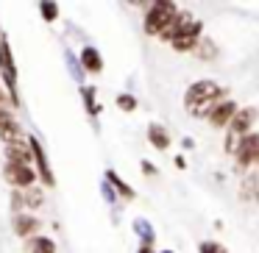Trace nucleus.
I'll return each mask as SVG.
<instances>
[{
  "label": "nucleus",
  "mask_w": 259,
  "mask_h": 253,
  "mask_svg": "<svg viewBox=\"0 0 259 253\" xmlns=\"http://www.w3.org/2000/svg\"><path fill=\"white\" fill-rule=\"evenodd\" d=\"M162 39L170 42L179 53L192 50L201 39V20H195L190 12H179L173 17V23L162 31Z\"/></svg>",
  "instance_id": "f257e3e1"
},
{
  "label": "nucleus",
  "mask_w": 259,
  "mask_h": 253,
  "mask_svg": "<svg viewBox=\"0 0 259 253\" xmlns=\"http://www.w3.org/2000/svg\"><path fill=\"white\" fill-rule=\"evenodd\" d=\"M201 253H226V250L218 245V242H203V245H201Z\"/></svg>",
  "instance_id": "b1692460"
},
{
  "label": "nucleus",
  "mask_w": 259,
  "mask_h": 253,
  "mask_svg": "<svg viewBox=\"0 0 259 253\" xmlns=\"http://www.w3.org/2000/svg\"><path fill=\"white\" fill-rule=\"evenodd\" d=\"M36 231H39V220L36 217H31V214H17L14 217V234L17 236L31 239V236H36Z\"/></svg>",
  "instance_id": "9b49d317"
},
{
  "label": "nucleus",
  "mask_w": 259,
  "mask_h": 253,
  "mask_svg": "<svg viewBox=\"0 0 259 253\" xmlns=\"http://www.w3.org/2000/svg\"><path fill=\"white\" fill-rule=\"evenodd\" d=\"M25 253H56V242L48 236H31L25 242Z\"/></svg>",
  "instance_id": "ddd939ff"
},
{
  "label": "nucleus",
  "mask_w": 259,
  "mask_h": 253,
  "mask_svg": "<svg viewBox=\"0 0 259 253\" xmlns=\"http://www.w3.org/2000/svg\"><path fill=\"white\" fill-rule=\"evenodd\" d=\"M256 109H237V114L231 117V123H229V136H226V150L229 153H234V147H237V142L242 139V136L248 134V128H251L253 123H256Z\"/></svg>",
  "instance_id": "20e7f679"
},
{
  "label": "nucleus",
  "mask_w": 259,
  "mask_h": 253,
  "mask_svg": "<svg viewBox=\"0 0 259 253\" xmlns=\"http://www.w3.org/2000/svg\"><path fill=\"white\" fill-rule=\"evenodd\" d=\"M134 228L140 231L142 236H145V242H151V239H153V234H151V225H148L145 220H137V223H134Z\"/></svg>",
  "instance_id": "5701e85b"
},
{
  "label": "nucleus",
  "mask_w": 259,
  "mask_h": 253,
  "mask_svg": "<svg viewBox=\"0 0 259 253\" xmlns=\"http://www.w3.org/2000/svg\"><path fill=\"white\" fill-rule=\"evenodd\" d=\"M148 139H151V145L156 147V150H167L170 147V134L164 131V125H159V123L148 125Z\"/></svg>",
  "instance_id": "f8f14e48"
},
{
  "label": "nucleus",
  "mask_w": 259,
  "mask_h": 253,
  "mask_svg": "<svg viewBox=\"0 0 259 253\" xmlns=\"http://www.w3.org/2000/svg\"><path fill=\"white\" fill-rule=\"evenodd\" d=\"M3 103H6V95H3V92H0V109H3Z\"/></svg>",
  "instance_id": "a878e982"
},
{
  "label": "nucleus",
  "mask_w": 259,
  "mask_h": 253,
  "mask_svg": "<svg viewBox=\"0 0 259 253\" xmlns=\"http://www.w3.org/2000/svg\"><path fill=\"white\" fill-rule=\"evenodd\" d=\"M28 145H31V156L36 159V170H39L42 181H45L48 186H53V184H56V178H53V170L48 167V159H45V150H42L39 139H28Z\"/></svg>",
  "instance_id": "9d476101"
},
{
  "label": "nucleus",
  "mask_w": 259,
  "mask_h": 253,
  "mask_svg": "<svg viewBox=\"0 0 259 253\" xmlns=\"http://www.w3.org/2000/svg\"><path fill=\"white\" fill-rule=\"evenodd\" d=\"M220 95H223L220 84H214V81H195L184 95V106L192 117H203V114L212 112L214 103H220Z\"/></svg>",
  "instance_id": "f03ea898"
},
{
  "label": "nucleus",
  "mask_w": 259,
  "mask_h": 253,
  "mask_svg": "<svg viewBox=\"0 0 259 253\" xmlns=\"http://www.w3.org/2000/svg\"><path fill=\"white\" fill-rule=\"evenodd\" d=\"M240 197H245V200H253V203H259V173H251L245 181H242Z\"/></svg>",
  "instance_id": "f3484780"
},
{
  "label": "nucleus",
  "mask_w": 259,
  "mask_h": 253,
  "mask_svg": "<svg viewBox=\"0 0 259 253\" xmlns=\"http://www.w3.org/2000/svg\"><path fill=\"white\" fill-rule=\"evenodd\" d=\"M192 50H195L198 59H203V62H212V59L218 56V47H214V42H209V39H198V45L192 47Z\"/></svg>",
  "instance_id": "a211bd4d"
},
{
  "label": "nucleus",
  "mask_w": 259,
  "mask_h": 253,
  "mask_svg": "<svg viewBox=\"0 0 259 253\" xmlns=\"http://www.w3.org/2000/svg\"><path fill=\"white\" fill-rule=\"evenodd\" d=\"M6 156H9V162L28 164V167H31V145H28V139H23V136L9 139L6 142Z\"/></svg>",
  "instance_id": "1a4fd4ad"
},
{
  "label": "nucleus",
  "mask_w": 259,
  "mask_h": 253,
  "mask_svg": "<svg viewBox=\"0 0 259 253\" xmlns=\"http://www.w3.org/2000/svg\"><path fill=\"white\" fill-rule=\"evenodd\" d=\"M162 253H173V250H162Z\"/></svg>",
  "instance_id": "bb28decb"
},
{
  "label": "nucleus",
  "mask_w": 259,
  "mask_h": 253,
  "mask_svg": "<svg viewBox=\"0 0 259 253\" xmlns=\"http://www.w3.org/2000/svg\"><path fill=\"white\" fill-rule=\"evenodd\" d=\"M84 97H87V109H90V114H98V106H95V89H92V86H87V89H84Z\"/></svg>",
  "instance_id": "4be33fe9"
},
{
  "label": "nucleus",
  "mask_w": 259,
  "mask_h": 253,
  "mask_svg": "<svg viewBox=\"0 0 259 253\" xmlns=\"http://www.w3.org/2000/svg\"><path fill=\"white\" fill-rule=\"evenodd\" d=\"M81 64H84L90 73H101L103 70V59L95 47H84V50H81Z\"/></svg>",
  "instance_id": "dca6fc26"
},
{
  "label": "nucleus",
  "mask_w": 259,
  "mask_h": 253,
  "mask_svg": "<svg viewBox=\"0 0 259 253\" xmlns=\"http://www.w3.org/2000/svg\"><path fill=\"white\" fill-rule=\"evenodd\" d=\"M0 73H3V81L9 84V95H12V103L17 106L20 95H17V70H14V59H12V45H9L6 34L0 31Z\"/></svg>",
  "instance_id": "39448f33"
},
{
  "label": "nucleus",
  "mask_w": 259,
  "mask_h": 253,
  "mask_svg": "<svg viewBox=\"0 0 259 253\" xmlns=\"http://www.w3.org/2000/svg\"><path fill=\"white\" fill-rule=\"evenodd\" d=\"M117 106L123 109V112H134V109H137V100H134L131 95H120V97H117Z\"/></svg>",
  "instance_id": "412c9836"
},
{
  "label": "nucleus",
  "mask_w": 259,
  "mask_h": 253,
  "mask_svg": "<svg viewBox=\"0 0 259 253\" xmlns=\"http://www.w3.org/2000/svg\"><path fill=\"white\" fill-rule=\"evenodd\" d=\"M179 14L176 3H153L145 14V34L151 36H162V31L173 23V17Z\"/></svg>",
  "instance_id": "7ed1b4c3"
},
{
  "label": "nucleus",
  "mask_w": 259,
  "mask_h": 253,
  "mask_svg": "<svg viewBox=\"0 0 259 253\" xmlns=\"http://www.w3.org/2000/svg\"><path fill=\"white\" fill-rule=\"evenodd\" d=\"M3 175H6V181L14 186V189H31L34 181H36L34 167H28V164H17V162H6Z\"/></svg>",
  "instance_id": "423d86ee"
},
{
  "label": "nucleus",
  "mask_w": 259,
  "mask_h": 253,
  "mask_svg": "<svg viewBox=\"0 0 259 253\" xmlns=\"http://www.w3.org/2000/svg\"><path fill=\"white\" fill-rule=\"evenodd\" d=\"M140 253H153V250H151L148 245H142V247H140Z\"/></svg>",
  "instance_id": "393cba45"
},
{
  "label": "nucleus",
  "mask_w": 259,
  "mask_h": 253,
  "mask_svg": "<svg viewBox=\"0 0 259 253\" xmlns=\"http://www.w3.org/2000/svg\"><path fill=\"white\" fill-rule=\"evenodd\" d=\"M0 136L3 139H14V136H20V128H17V123H14V117L6 112V109H0Z\"/></svg>",
  "instance_id": "4468645a"
},
{
  "label": "nucleus",
  "mask_w": 259,
  "mask_h": 253,
  "mask_svg": "<svg viewBox=\"0 0 259 253\" xmlns=\"http://www.w3.org/2000/svg\"><path fill=\"white\" fill-rule=\"evenodd\" d=\"M23 203H25L28 209L39 206V203H42V192H39V189H34V186H31V189H20L17 195H14V206L20 209Z\"/></svg>",
  "instance_id": "2eb2a0df"
},
{
  "label": "nucleus",
  "mask_w": 259,
  "mask_h": 253,
  "mask_svg": "<svg viewBox=\"0 0 259 253\" xmlns=\"http://www.w3.org/2000/svg\"><path fill=\"white\" fill-rule=\"evenodd\" d=\"M234 156L240 167H251L253 162H259V136L256 134H245L234 147Z\"/></svg>",
  "instance_id": "0eeeda50"
},
{
  "label": "nucleus",
  "mask_w": 259,
  "mask_h": 253,
  "mask_svg": "<svg viewBox=\"0 0 259 253\" xmlns=\"http://www.w3.org/2000/svg\"><path fill=\"white\" fill-rule=\"evenodd\" d=\"M109 181H112V184L117 186V192H123V197H134V189H131V186L125 184V181H120L114 173H109Z\"/></svg>",
  "instance_id": "6ab92c4d"
},
{
  "label": "nucleus",
  "mask_w": 259,
  "mask_h": 253,
  "mask_svg": "<svg viewBox=\"0 0 259 253\" xmlns=\"http://www.w3.org/2000/svg\"><path fill=\"white\" fill-rule=\"evenodd\" d=\"M42 17H45V20H56L59 17V6H56V3H42Z\"/></svg>",
  "instance_id": "aec40b11"
},
{
  "label": "nucleus",
  "mask_w": 259,
  "mask_h": 253,
  "mask_svg": "<svg viewBox=\"0 0 259 253\" xmlns=\"http://www.w3.org/2000/svg\"><path fill=\"white\" fill-rule=\"evenodd\" d=\"M234 114H237L234 100H220V103H214L212 112H209V125H212V128H226Z\"/></svg>",
  "instance_id": "6e6552de"
}]
</instances>
